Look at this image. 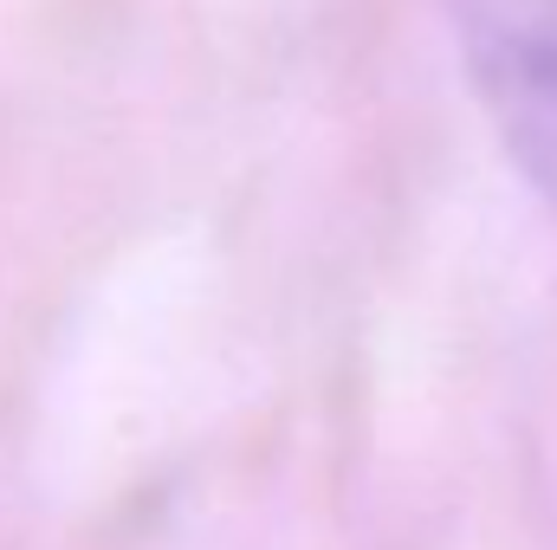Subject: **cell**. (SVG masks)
I'll use <instances>...</instances> for the list:
<instances>
[{
	"instance_id": "1",
	"label": "cell",
	"mask_w": 557,
	"mask_h": 550,
	"mask_svg": "<svg viewBox=\"0 0 557 550\" xmlns=\"http://www.w3.org/2000/svg\"><path fill=\"white\" fill-rule=\"evenodd\" d=\"M447 20L493 137L557 201V0H447Z\"/></svg>"
}]
</instances>
